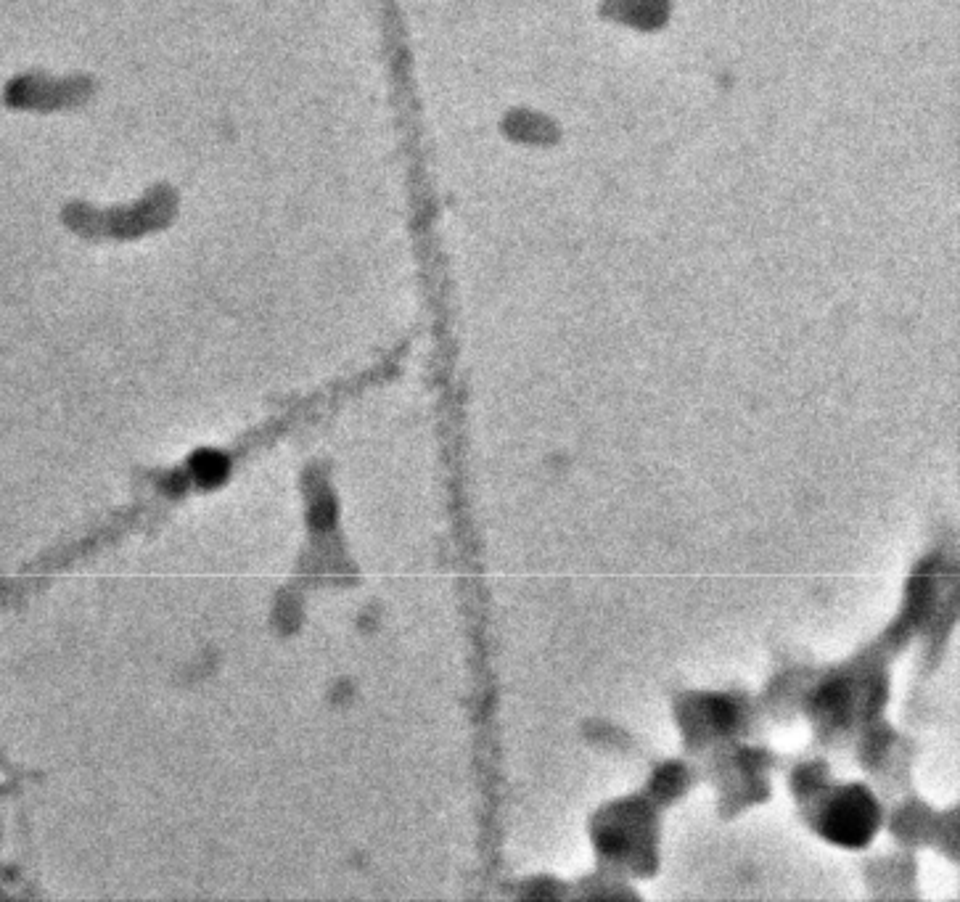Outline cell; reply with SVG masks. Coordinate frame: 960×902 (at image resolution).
Here are the masks:
<instances>
[{
	"mask_svg": "<svg viewBox=\"0 0 960 902\" xmlns=\"http://www.w3.org/2000/svg\"><path fill=\"white\" fill-rule=\"evenodd\" d=\"M873 828V807L863 794L847 797L831 813V836L839 842H863Z\"/></svg>",
	"mask_w": 960,
	"mask_h": 902,
	"instance_id": "1",
	"label": "cell"
}]
</instances>
